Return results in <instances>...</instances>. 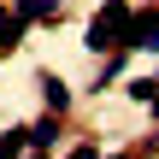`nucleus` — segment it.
<instances>
[{
	"instance_id": "nucleus-1",
	"label": "nucleus",
	"mask_w": 159,
	"mask_h": 159,
	"mask_svg": "<svg viewBox=\"0 0 159 159\" xmlns=\"http://www.w3.org/2000/svg\"><path fill=\"white\" fill-rule=\"evenodd\" d=\"M118 53H159V12H130L124 18Z\"/></svg>"
},
{
	"instance_id": "nucleus-2",
	"label": "nucleus",
	"mask_w": 159,
	"mask_h": 159,
	"mask_svg": "<svg viewBox=\"0 0 159 159\" xmlns=\"http://www.w3.org/2000/svg\"><path fill=\"white\" fill-rule=\"evenodd\" d=\"M35 89H41V100H47V112H65V106H71V89H65V83H59L53 71H41V77H35Z\"/></svg>"
},
{
	"instance_id": "nucleus-3",
	"label": "nucleus",
	"mask_w": 159,
	"mask_h": 159,
	"mask_svg": "<svg viewBox=\"0 0 159 159\" xmlns=\"http://www.w3.org/2000/svg\"><path fill=\"white\" fill-rule=\"evenodd\" d=\"M12 18H24V24H59L65 12H59L53 0H18V12H12Z\"/></svg>"
},
{
	"instance_id": "nucleus-4",
	"label": "nucleus",
	"mask_w": 159,
	"mask_h": 159,
	"mask_svg": "<svg viewBox=\"0 0 159 159\" xmlns=\"http://www.w3.org/2000/svg\"><path fill=\"white\" fill-rule=\"evenodd\" d=\"M53 118H59V112H53ZM53 118L30 124V153H47V148H53V136H59V124H53Z\"/></svg>"
},
{
	"instance_id": "nucleus-5",
	"label": "nucleus",
	"mask_w": 159,
	"mask_h": 159,
	"mask_svg": "<svg viewBox=\"0 0 159 159\" xmlns=\"http://www.w3.org/2000/svg\"><path fill=\"white\" fill-rule=\"evenodd\" d=\"M0 41H6V47H18V41H24V18H12L6 6H0Z\"/></svg>"
},
{
	"instance_id": "nucleus-6",
	"label": "nucleus",
	"mask_w": 159,
	"mask_h": 159,
	"mask_svg": "<svg viewBox=\"0 0 159 159\" xmlns=\"http://www.w3.org/2000/svg\"><path fill=\"white\" fill-rule=\"evenodd\" d=\"M65 159H100V148H89V142H83V148H71Z\"/></svg>"
},
{
	"instance_id": "nucleus-7",
	"label": "nucleus",
	"mask_w": 159,
	"mask_h": 159,
	"mask_svg": "<svg viewBox=\"0 0 159 159\" xmlns=\"http://www.w3.org/2000/svg\"><path fill=\"white\" fill-rule=\"evenodd\" d=\"M148 106H153V112H159V83H153V94H148Z\"/></svg>"
},
{
	"instance_id": "nucleus-8",
	"label": "nucleus",
	"mask_w": 159,
	"mask_h": 159,
	"mask_svg": "<svg viewBox=\"0 0 159 159\" xmlns=\"http://www.w3.org/2000/svg\"><path fill=\"white\" fill-rule=\"evenodd\" d=\"M112 159H136V153H112Z\"/></svg>"
},
{
	"instance_id": "nucleus-9",
	"label": "nucleus",
	"mask_w": 159,
	"mask_h": 159,
	"mask_svg": "<svg viewBox=\"0 0 159 159\" xmlns=\"http://www.w3.org/2000/svg\"><path fill=\"white\" fill-rule=\"evenodd\" d=\"M0 53H12V47H6V41H0Z\"/></svg>"
},
{
	"instance_id": "nucleus-10",
	"label": "nucleus",
	"mask_w": 159,
	"mask_h": 159,
	"mask_svg": "<svg viewBox=\"0 0 159 159\" xmlns=\"http://www.w3.org/2000/svg\"><path fill=\"white\" fill-rule=\"evenodd\" d=\"M30 159H41V153H30Z\"/></svg>"
}]
</instances>
